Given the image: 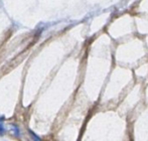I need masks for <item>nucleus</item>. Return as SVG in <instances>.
Listing matches in <instances>:
<instances>
[{
    "label": "nucleus",
    "instance_id": "obj_1",
    "mask_svg": "<svg viewBox=\"0 0 148 141\" xmlns=\"http://www.w3.org/2000/svg\"><path fill=\"white\" fill-rule=\"evenodd\" d=\"M9 129L13 135L19 136V130H18V127L16 125H14V124H9Z\"/></svg>",
    "mask_w": 148,
    "mask_h": 141
},
{
    "label": "nucleus",
    "instance_id": "obj_2",
    "mask_svg": "<svg viewBox=\"0 0 148 141\" xmlns=\"http://www.w3.org/2000/svg\"><path fill=\"white\" fill-rule=\"evenodd\" d=\"M4 132H5V129H4L3 123H2V118H0V135H3Z\"/></svg>",
    "mask_w": 148,
    "mask_h": 141
},
{
    "label": "nucleus",
    "instance_id": "obj_3",
    "mask_svg": "<svg viewBox=\"0 0 148 141\" xmlns=\"http://www.w3.org/2000/svg\"><path fill=\"white\" fill-rule=\"evenodd\" d=\"M29 134H31V135H32V136H33V138H34V139H35V140H39V137H37V136H36V135H35V134H34V133H33V132H32V131H31V130H29Z\"/></svg>",
    "mask_w": 148,
    "mask_h": 141
}]
</instances>
